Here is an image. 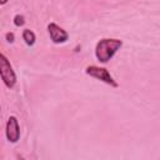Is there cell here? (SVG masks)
<instances>
[{
    "mask_svg": "<svg viewBox=\"0 0 160 160\" xmlns=\"http://www.w3.org/2000/svg\"><path fill=\"white\" fill-rule=\"evenodd\" d=\"M121 46H122V41L119 39H101L96 44L95 56L100 62L106 64L109 60L112 59V56Z\"/></svg>",
    "mask_w": 160,
    "mask_h": 160,
    "instance_id": "1",
    "label": "cell"
},
{
    "mask_svg": "<svg viewBox=\"0 0 160 160\" xmlns=\"http://www.w3.org/2000/svg\"><path fill=\"white\" fill-rule=\"evenodd\" d=\"M0 78L8 89L14 88L16 82V75L12 70L10 61L2 52H0Z\"/></svg>",
    "mask_w": 160,
    "mask_h": 160,
    "instance_id": "2",
    "label": "cell"
},
{
    "mask_svg": "<svg viewBox=\"0 0 160 160\" xmlns=\"http://www.w3.org/2000/svg\"><path fill=\"white\" fill-rule=\"evenodd\" d=\"M85 72L88 75H90L91 78H95L98 80H101L102 82L112 86V88H118L119 84L114 80V78L110 75V72L105 69V68H100V66H96V65H90L85 69Z\"/></svg>",
    "mask_w": 160,
    "mask_h": 160,
    "instance_id": "3",
    "label": "cell"
},
{
    "mask_svg": "<svg viewBox=\"0 0 160 160\" xmlns=\"http://www.w3.org/2000/svg\"><path fill=\"white\" fill-rule=\"evenodd\" d=\"M5 134H6V139L10 142H18L19 141V139H20V128H19L18 119L15 116H10L8 119Z\"/></svg>",
    "mask_w": 160,
    "mask_h": 160,
    "instance_id": "4",
    "label": "cell"
},
{
    "mask_svg": "<svg viewBox=\"0 0 160 160\" xmlns=\"http://www.w3.org/2000/svg\"><path fill=\"white\" fill-rule=\"evenodd\" d=\"M48 31H49V35H50L51 41L55 42V44H62L69 38V34L62 28H60L59 25H56L55 22H50L48 25Z\"/></svg>",
    "mask_w": 160,
    "mask_h": 160,
    "instance_id": "5",
    "label": "cell"
},
{
    "mask_svg": "<svg viewBox=\"0 0 160 160\" xmlns=\"http://www.w3.org/2000/svg\"><path fill=\"white\" fill-rule=\"evenodd\" d=\"M22 39H24V41H25V44H26V45L31 46V45H34V44H35L36 36H35V34H34L31 30L25 29V30L22 31Z\"/></svg>",
    "mask_w": 160,
    "mask_h": 160,
    "instance_id": "6",
    "label": "cell"
},
{
    "mask_svg": "<svg viewBox=\"0 0 160 160\" xmlns=\"http://www.w3.org/2000/svg\"><path fill=\"white\" fill-rule=\"evenodd\" d=\"M14 24L16 25V26H22L24 24H25V18L22 16V15H15L14 16Z\"/></svg>",
    "mask_w": 160,
    "mask_h": 160,
    "instance_id": "7",
    "label": "cell"
},
{
    "mask_svg": "<svg viewBox=\"0 0 160 160\" xmlns=\"http://www.w3.org/2000/svg\"><path fill=\"white\" fill-rule=\"evenodd\" d=\"M5 38H6V40H8L9 42H12V41H14V39H15V36H14V34H12V32H6Z\"/></svg>",
    "mask_w": 160,
    "mask_h": 160,
    "instance_id": "8",
    "label": "cell"
},
{
    "mask_svg": "<svg viewBox=\"0 0 160 160\" xmlns=\"http://www.w3.org/2000/svg\"><path fill=\"white\" fill-rule=\"evenodd\" d=\"M8 1H9V0H0V5H5Z\"/></svg>",
    "mask_w": 160,
    "mask_h": 160,
    "instance_id": "9",
    "label": "cell"
}]
</instances>
